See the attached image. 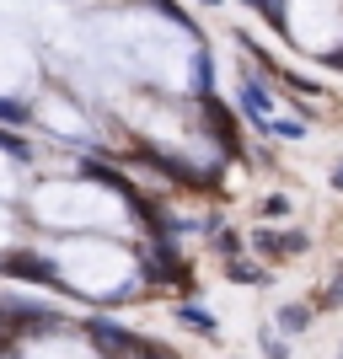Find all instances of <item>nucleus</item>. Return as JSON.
I'll return each instance as SVG.
<instances>
[{
  "label": "nucleus",
  "mask_w": 343,
  "mask_h": 359,
  "mask_svg": "<svg viewBox=\"0 0 343 359\" xmlns=\"http://www.w3.org/2000/svg\"><path fill=\"white\" fill-rule=\"evenodd\" d=\"M0 269L16 273V279H38V285H54V279H60V269L38 252H11V257H0Z\"/></svg>",
  "instance_id": "obj_1"
},
{
  "label": "nucleus",
  "mask_w": 343,
  "mask_h": 359,
  "mask_svg": "<svg viewBox=\"0 0 343 359\" xmlns=\"http://www.w3.org/2000/svg\"><path fill=\"white\" fill-rule=\"evenodd\" d=\"M306 322H311V311H306V306H279V332H300Z\"/></svg>",
  "instance_id": "obj_2"
},
{
  "label": "nucleus",
  "mask_w": 343,
  "mask_h": 359,
  "mask_svg": "<svg viewBox=\"0 0 343 359\" xmlns=\"http://www.w3.org/2000/svg\"><path fill=\"white\" fill-rule=\"evenodd\" d=\"M177 316L188 322V327H199V332H215V322H209V316L199 311V306H177Z\"/></svg>",
  "instance_id": "obj_3"
},
{
  "label": "nucleus",
  "mask_w": 343,
  "mask_h": 359,
  "mask_svg": "<svg viewBox=\"0 0 343 359\" xmlns=\"http://www.w3.org/2000/svg\"><path fill=\"white\" fill-rule=\"evenodd\" d=\"M263 354H269V359H290V344H284V332H263Z\"/></svg>",
  "instance_id": "obj_4"
},
{
  "label": "nucleus",
  "mask_w": 343,
  "mask_h": 359,
  "mask_svg": "<svg viewBox=\"0 0 343 359\" xmlns=\"http://www.w3.org/2000/svg\"><path fill=\"white\" fill-rule=\"evenodd\" d=\"M0 123H27V107L22 102H0Z\"/></svg>",
  "instance_id": "obj_5"
},
{
  "label": "nucleus",
  "mask_w": 343,
  "mask_h": 359,
  "mask_svg": "<svg viewBox=\"0 0 343 359\" xmlns=\"http://www.w3.org/2000/svg\"><path fill=\"white\" fill-rule=\"evenodd\" d=\"M263 215H269V220H284V215H290V198H269V204H263Z\"/></svg>",
  "instance_id": "obj_6"
},
{
  "label": "nucleus",
  "mask_w": 343,
  "mask_h": 359,
  "mask_svg": "<svg viewBox=\"0 0 343 359\" xmlns=\"http://www.w3.org/2000/svg\"><path fill=\"white\" fill-rule=\"evenodd\" d=\"M322 306H343V273L328 285V295H322Z\"/></svg>",
  "instance_id": "obj_7"
},
{
  "label": "nucleus",
  "mask_w": 343,
  "mask_h": 359,
  "mask_svg": "<svg viewBox=\"0 0 343 359\" xmlns=\"http://www.w3.org/2000/svg\"><path fill=\"white\" fill-rule=\"evenodd\" d=\"M332 188H343V166H338V172H332Z\"/></svg>",
  "instance_id": "obj_8"
},
{
  "label": "nucleus",
  "mask_w": 343,
  "mask_h": 359,
  "mask_svg": "<svg viewBox=\"0 0 343 359\" xmlns=\"http://www.w3.org/2000/svg\"><path fill=\"white\" fill-rule=\"evenodd\" d=\"M199 6H220V0H199Z\"/></svg>",
  "instance_id": "obj_9"
},
{
  "label": "nucleus",
  "mask_w": 343,
  "mask_h": 359,
  "mask_svg": "<svg viewBox=\"0 0 343 359\" xmlns=\"http://www.w3.org/2000/svg\"><path fill=\"white\" fill-rule=\"evenodd\" d=\"M338 359H343V354H338Z\"/></svg>",
  "instance_id": "obj_10"
}]
</instances>
